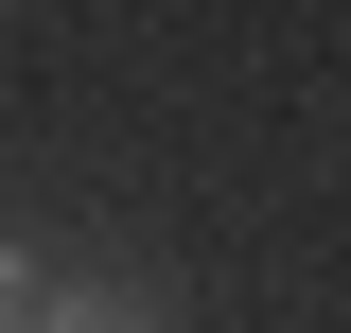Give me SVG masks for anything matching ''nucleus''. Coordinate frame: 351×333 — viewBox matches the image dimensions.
Returning <instances> with one entry per match:
<instances>
[{"label": "nucleus", "instance_id": "f257e3e1", "mask_svg": "<svg viewBox=\"0 0 351 333\" xmlns=\"http://www.w3.org/2000/svg\"><path fill=\"white\" fill-rule=\"evenodd\" d=\"M36 333H158L123 281H36Z\"/></svg>", "mask_w": 351, "mask_h": 333}, {"label": "nucleus", "instance_id": "f03ea898", "mask_svg": "<svg viewBox=\"0 0 351 333\" xmlns=\"http://www.w3.org/2000/svg\"><path fill=\"white\" fill-rule=\"evenodd\" d=\"M36 281H53L36 246H0V333H36Z\"/></svg>", "mask_w": 351, "mask_h": 333}]
</instances>
